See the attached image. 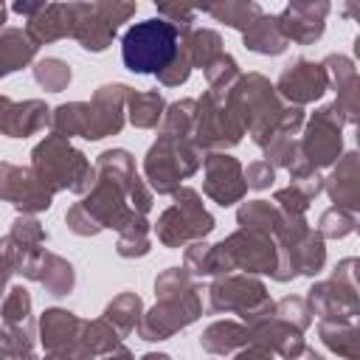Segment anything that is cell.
Here are the masks:
<instances>
[{"mask_svg":"<svg viewBox=\"0 0 360 360\" xmlns=\"http://www.w3.org/2000/svg\"><path fill=\"white\" fill-rule=\"evenodd\" d=\"M214 217L202 208L200 194L194 188H177L174 205L166 208L158 219V239L166 248H180L186 242H200L205 233H211Z\"/></svg>","mask_w":360,"mask_h":360,"instance_id":"5","label":"cell"},{"mask_svg":"<svg viewBox=\"0 0 360 360\" xmlns=\"http://www.w3.org/2000/svg\"><path fill=\"white\" fill-rule=\"evenodd\" d=\"M188 273L194 276H217L219 267H217V256H214V248L205 245V242H194L188 250H186V267Z\"/></svg>","mask_w":360,"mask_h":360,"instance_id":"33","label":"cell"},{"mask_svg":"<svg viewBox=\"0 0 360 360\" xmlns=\"http://www.w3.org/2000/svg\"><path fill=\"white\" fill-rule=\"evenodd\" d=\"M158 304L152 312H146L138 323V335L143 340H166L183 326L194 323L200 315V298L194 284L188 281V273L180 267L166 270L155 281Z\"/></svg>","mask_w":360,"mask_h":360,"instance_id":"1","label":"cell"},{"mask_svg":"<svg viewBox=\"0 0 360 360\" xmlns=\"http://www.w3.org/2000/svg\"><path fill=\"white\" fill-rule=\"evenodd\" d=\"M135 14L132 3H90V6H70V37H76L87 51H104L118 25Z\"/></svg>","mask_w":360,"mask_h":360,"instance_id":"7","label":"cell"},{"mask_svg":"<svg viewBox=\"0 0 360 360\" xmlns=\"http://www.w3.org/2000/svg\"><path fill=\"white\" fill-rule=\"evenodd\" d=\"M222 39H219V34L217 31H191L186 39H183V53L188 56V65L191 68H208L217 56H222Z\"/></svg>","mask_w":360,"mask_h":360,"instance_id":"23","label":"cell"},{"mask_svg":"<svg viewBox=\"0 0 360 360\" xmlns=\"http://www.w3.org/2000/svg\"><path fill=\"white\" fill-rule=\"evenodd\" d=\"M3 20H6V6L0 3V22H3Z\"/></svg>","mask_w":360,"mask_h":360,"instance_id":"44","label":"cell"},{"mask_svg":"<svg viewBox=\"0 0 360 360\" xmlns=\"http://www.w3.org/2000/svg\"><path fill=\"white\" fill-rule=\"evenodd\" d=\"M242 231H256V233H273L276 225L281 222V211L273 208L270 202L264 200H253V202H245L236 214Z\"/></svg>","mask_w":360,"mask_h":360,"instance_id":"26","label":"cell"},{"mask_svg":"<svg viewBox=\"0 0 360 360\" xmlns=\"http://www.w3.org/2000/svg\"><path fill=\"white\" fill-rule=\"evenodd\" d=\"M25 34H28V39H31L34 45L70 37V6L45 3L34 17H28Z\"/></svg>","mask_w":360,"mask_h":360,"instance_id":"17","label":"cell"},{"mask_svg":"<svg viewBox=\"0 0 360 360\" xmlns=\"http://www.w3.org/2000/svg\"><path fill=\"white\" fill-rule=\"evenodd\" d=\"M104 321L118 332V338H127L141 323V298L135 292H121L104 309Z\"/></svg>","mask_w":360,"mask_h":360,"instance_id":"24","label":"cell"},{"mask_svg":"<svg viewBox=\"0 0 360 360\" xmlns=\"http://www.w3.org/2000/svg\"><path fill=\"white\" fill-rule=\"evenodd\" d=\"M318 332H321V340L332 352H338L346 360H357V354H360V338H357V329H354L352 321H321Z\"/></svg>","mask_w":360,"mask_h":360,"instance_id":"22","label":"cell"},{"mask_svg":"<svg viewBox=\"0 0 360 360\" xmlns=\"http://www.w3.org/2000/svg\"><path fill=\"white\" fill-rule=\"evenodd\" d=\"M205 11L214 14L217 20L228 22L231 28H242V31H248L250 22H253L256 17H262V8H259L256 3H225V6H211V8H205Z\"/></svg>","mask_w":360,"mask_h":360,"instance_id":"30","label":"cell"},{"mask_svg":"<svg viewBox=\"0 0 360 360\" xmlns=\"http://www.w3.org/2000/svg\"><path fill=\"white\" fill-rule=\"evenodd\" d=\"M200 343L211 354H228V352H233L239 346H248L250 335H248V326H239L233 321H219V323H211L205 329Z\"/></svg>","mask_w":360,"mask_h":360,"instance_id":"20","label":"cell"},{"mask_svg":"<svg viewBox=\"0 0 360 360\" xmlns=\"http://www.w3.org/2000/svg\"><path fill=\"white\" fill-rule=\"evenodd\" d=\"M340 127H343V118L335 112V107L318 110L312 115L307 132H304V141H301V149H298L301 158L315 169L335 163L338 155H340V143H343Z\"/></svg>","mask_w":360,"mask_h":360,"instance_id":"9","label":"cell"},{"mask_svg":"<svg viewBox=\"0 0 360 360\" xmlns=\"http://www.w3.org/2000/svg\"><path fill=\"white\" fill-rule=\"evenodd\" d=\"M0 360H11V357H0Z\"/></svg>","mask_w":360,"mask_h":360,"instance_id":"45","label":"cell"},{"mask_svg":"<svg viewBox=\"0 0 360 360\" xmlns=\"http://www.w3.org/2000/svg\"><path fill=\"white\" fill-rule=\"evenodd\" d=\"M31 158H34L31 172L51 194L59 188H73L76 194H84L90 191V186H96V169L84 160L79 149L68 143V138L56 132L48 135L42 143H37Z\"/></svg>","mask_w":360,"mask_h":360,"instance_id":"2","label":"cell"},{"mask_svg":"<svg viewBox=\"0 0 360 360\" xmlns=\"http://www.w3.org/2000/svg\"><path fill=\"white\" fill-rule=\"evenodd\" d=\"M6 329H31V295L25 287H11L3 301Z\"/></svg>","mask_w":360,"mask_h":360,"instance_id":"27","label":"cell"},{"mask_svg":"<svg viewBox=\"0 0 360 360\" xmlns=\"http://www.w3.org/2000/svg\"><path fill=\"white\" fill-rule=\"evenodd\" d=\"M239 312L248 323L273 315L276 304L264 295V284L248 276H228L211 287V312Z\"/></svg>","mask_w":360,"mask_h":360,"instance_id":"8","label":"cell"},{"mask_svg":"<svg viewBox=\"0 0 360 360\" xmlns=\"http://www.w3.org/2000/svg\"><path fill=\"white\" fill-rule=\"evenodd\" d=\"M236 360H273V352H267V349H262V346H250V349L239 352Z\"/></svg>","mask_w":360,"mask_h":360,"instance_id":"40","label":"cell"},{"mask_svg":"<svg viewBox=\"0 0 360 360\" xmlns=\"http://www.w3.org/2000/svg\"><path fill=\"white\" fill-rule=\"evenodd\" d=\"M129 104V121L141 129H152L163 121V98L158 90H149V93H129L127 98Z\"/></svg>","mask_w":360,"mask_h":360,"instance_id":"25","label":"cell"},{"mask_svg":"<svg viewBox=\"0 0 360 360\" xmlns=\"http://www.w3.org/2000/svg\"><path fill=\"white\" fill-rule=\"evenodd\" d=\"M194 118H197V101H194V98L174 101V104L166 110V115H163V132H166V135L186 138V135H191V129H194Z\"/></svg>","mask_w":360,"mask_h":360,"instance_id":"28","label":"cell"},{"mask_svg":"<svg viewBox=\"0 0 360 360\" xmlns=\"http://www.w3.org/2000/svg\"><path fill=\"white\" fill-rule=\"evenodd\" d=\"M68 225H70V231L79 233V236H90V233H98V231H101V225L84 211L82 202H76V205L68 211Z\"/></svg>","mask_w":360,"mask_h":360,"instance_id":"38","label":"cell"},{"mask_svg":"<svg viewBox=\"0 0 360 360\" xmlns=\"http://www.w3.org/2000/svg\"><path fill=\"white\" fill-rule=\"evenodd\" d=\"M8 236H11L20 248H25V250H39V245L48 239V233L42 231V225H39L37 219H31V217H17Z\"/></svg>","mask_w":360,"mask_h":360,"instance_id":"34","label":"cell"},{"mask_svg":"<svg viewBox=\"0 0 360 360\" xmlns=\"http://www.w3.org/2000/svg\"><path fill=\"white\" fill-rule=\"evenodd\" d=\"M329 197L335 200L338 208H346V211H357L360 208V166H357V155L349 152L338 169L332 172V177L323 183Z\"/></svg>","mask_w":360,"mask_h":360,"instance_id":"16","label":"cell"},{"mask_svg":"<svg viewBox=\"0 0 360 360\" xmlns=\"http://www.w3.org/2000/svg\"><path fill=\"white\" fill-rule=\"evenodd\" d=\"M329 87V79H326V70L309 59H298L292 65H287L276 82V90L292 101L295 107L298 104H307V101H315L326 93Z\"/></svg>","mask_w":360,"mask_h":360,"instance_id":"11","label":"cell"},{"mask_svg":"<svg viewBox=\"0 0 360 360\" xmlns=\"http://www.w3.org/2000/svg\"><path fill=\"white\" fill-rule=\"evenodd\" d=\"M11 110H14V101H11V98H6V96H0V132H3V135H6V129H8Z\"/></svg>","mask_w":360,"mask_h":360,"instance_id":"41","label":"cell"},{"mask_svg":"<svg viewBox=\"0 0 360 360\" xmlns=\"http://www.w3.org/2000/svg\"><path fill=\"white\" fill-rule=\"evenodd\" d=\"M273 315L281 318V321H287V323L295 326L298 332H304V329L309 326V321H312V312H309V307H307L304 298H281V301L276 304Z\"/></svg>","mask_w":360,"mask_h":360,"instance_id":"35","label":"cell"},{"mask_svg":"<svg viewBox=\"0 0 360 360\" xmlns=\"http://www.w3.org/2000/svg\"><path fill=\"white\" fill-rule=\"evenodd\" d=\"M245 45H248L250 51H256V53L276 56V53H281V51L287 48V39H284V34H281V28H278V20L262 14V17H256V20L250 22V28L245 31Z\"/></svg>","mask_w":360,"mask_h":360,"instance_id":"19","label":"cell"},{"mask_svg":"<svg viewBox=\"0 0 360 360\" xmlns=\"http://www.w3.org/2000/svg\"><path fill=\"white\" fill-rule=\"evenodd\" d=\"M20 273L39 281L51 295H68L73 290V281H76L70 262H65V259H59L48 250H31L25 256Z\"/></svg>","mask_w":360,"mask_h":360,"instance_id":"15","label":"cell"},{"mask_svg":"<svg viewBox=\"0 0 360 360\" xmlns=\"http://www.w3.org/2000/svg\"><path fill=\"white\" fill-rule=\"evenodd\" d=\"M205 194L219 202V205H233L236 200H242L248 183L242 174V166L231 158V155H208L205 158V183H202Z\"/></svg>","mask_w":360,"mask_h":360,"instance_id":"13","label":"cell"},{"mask_svg":"<svg viewBox=\"0 0 360 360\" xmlns=\"http://www.w3.org/2000/svg\"><path fill=\"white\" fill-rule=\"evenodd\" d=\"M118 253L132 259V256H146L149 253V225L146 219H135L132 225H127L121 231V239H118Z\"/></svg>","mask_w":360,"mask_h":360,"instance_id":"31","label":"cell"},{"mask_svg":"<svg viewBox=\"0 0 360 360\" xmlns=\"http://www.w3.org/2000/svg\"><path fill=\"white\" fill-rule=\"evenodd\" d=\"M357 259H343L335 267V276L329 281H321L309 290L307 307L312 315H321L323 321H352L360 309L357 298V278H354Z\"/></svg>","mask_w":360,"mask_h":360,"instance_id":"6","label":"cell"},{"mask_svg":"<svg viewBox=\"0 0 360 360\" xmlns=\"http://www.w3.org/2000/svg\"><path fill=\"white\" fill-rule=\"evenodd\" d=\"M34 79H37L39 87H45V90H51V93H59V90H65L68 82H70V68H68V62H62V59H56V56H48V59H39V62H37Z\"/></svg>","mask_w":360,"mask_h":360,"instance_id":"29","label":"cell"},{"mask_svg":"<svg viewBox=\"0 0 360 360\" xmlns=\"http://www.w3.org/2000/svg\"><path fill=\"white\" fill-rule=\"evenodd\" d=\"M129 87L127 84H104L96 90L93 101H87L90 107V124H87V141H98L107 138L112 132H118L124 127V101L129 98Z\"/></svg>","mask_w":360,"mask_h":360,"instance_id":"12","label":"cell"},{"mask_svg":"<svg viewBox=\"0 0 360 360\" xmlns=\"http://www.w3.org/2000/svg\"><path fill=\"white\" fill-rule=\"evenodd\" d=\"M180 48V31L163 20L152 17L132 25L121 39V59L132 73H160Z\"/></svg>","mask_w":360,"mask_h":360,"instance_id":"3","label":"cell"},{"mask_svg":"<svg viewBox=\"0 0 360 360\" xmlns=\"http://www.w3.org/2000/svg\"><path fill=\"white\" fill-rule=\"evenodd\" d=\"M104 360H132V354H129L124 346H118V349H112V352H110Z\"/></svg>","mask_w":360,"mask_h":360,"instance_id":"42","label":"cell"},{"mask_svg":"<svg viewBox=\"0 0 360 360\" xmlns=\"http://www.w3.org/2000/svg\"><path fill=\"white\" fill-rule=\"evenodd\" d=\"M146 177L158 188V194H174L180 180L200 169V149L177 135H160L146 155Z\"/></svg>","mask_w":360,"mask_h":360,"instance_id":"4","label":"cell"},{"mask_svg":"<svg viewBox=\"0 0 360 360\" xmlns=\"http://www.w3.org/2000/svg\"><path fill=\"white\" fill-rule=\"evenodd\" d=\"M273 163H267V160H256V163H250L248 166V172H245V183L248 186H253V188H267L270 183H273Z\"/></svg>","mask_w":360,"mask_h":360,"instance_id":"39","label":"cell"},{"mask_svg":"<svg viewBox=\"0 0 360 360\" xmlns=\"http://www.w3.org/2000/svg\"><path fill=\"white\" fill-rule=\"evenodd\" d=\"M329 14V3H290L276 20L284 39L309 45L323 34V17Z\"/></svg>","mask_w":360,"mask_h":360,"instance_id":"14","label":"cell"},{"mask_svg":"<svg viewBox=\"0 0 360 360\" xmlns=\"http://www.w3.org/2000/svg\"><path fill=\"white\" fill-rule=\"evenodd\" d=\"M51 191L37 180L31 169L14 166V163H0V200L11 202L22 214L31 211H45L51 208Z\"/></svg>","mask_w":360,"mask_h":360,"instance_id":"10","label":"cell"},{"mask_svg":"<svg viewBox=\"0 0 360 360\" xmlns=\"http://www.w3.org/2000/svg\"><path fill=\"white\" fill-rule=\"evenodd\" d=\"M37 53V45L28 39L25 31L20 28H6L0 31V76H8L20 68H25Z\"/></svg>","mask_w":360,"mask_h":360,"instance_id":"18","label":"cell"},{"mask_svg":"<svg viewBox=\"0 0 360 360\" xmlns=\"http://www.w3.org/2000/svg\"><path fill=\"white\" fill-rule=\"evenodd\" d=\"M141 360H172L169 354H143Z\"/></svg>","mask_w":360,"mask_h":360,"instance_id":"43","label":"cell"},{"mask_svg":"<svg viewBox=\"0 0 360 360\" xmlns=\"http://www.w3.org/2000/svg\"><path fill=\"white\" fill-rule=\"evenodd\" d=\"M188 73H191V65H188V56L183 53V48H177V56L158 73V79H160V84H166V87H174V84H183L186 79H188Z\"/></svg>","mask_w":360,"mask_h":360,"instance_id":"37","label":"cell"},{"mask_svg":"<svg viewBox=\"0 0 360 360\" xmlns=\"http://www.w3.org/2000/svg\"><path fill=\"white\" fill-rule=\"evenodd\" d=\"M354 214L352 211H346V208H329V211H323V217H321V225H318V233L321 236H329V239H343V236H349L352 231H354Z\"/></svg>","mask_w":360,"mask_h":360,"instance_id":"32","label":"cell"},{"mask_svg":"<svg viewBox=\"0 0 360 360\" xmlns=\"http://www.w3.org/2000/svg\"><path fill=\"white\" fill-rule=\"evenodd\" d=\"M48 112H51V110H48L42 101H22V104H14L6 135H8V138H25V135L39 132L45 124H51V115H48Z\"/></svg>","mask_w":360,"mask_h":360,"instance_id":"21","label":"cell"},{"mask_svg":"<svg viewBox=\"0 0 360 360\" xmlns=\"http://www.w3.org/2000/svg\"><path fill=\"white\" fill-rule=\"evenodd\" d=\"M267 163L273 160L276 166H292L298 158H301V152H298V143L292 141V138H287V135H278V138H273V141H267Z\"/></svg>","mask_w":360,"mask_h":360,"instance_id":"36","label":"cell"}]
</instances>
